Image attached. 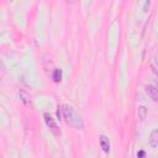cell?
<instances>
[{
	"mask_svg": "<svg viewBox=\"0 0 158 158\" xmlns=\"http://www.w3.org/2000/svg\"><path fill=\"white\" fill-rule=\"evenodd\" d=\"M60 109V112H62V117L63 120L65 121L67 125L72 126L73 128L75 130H84V122H83V118L80 117V115L69 105H60L59 106Z\"/></svg>",
	"mask_w": 158,
	"mask_h": 158,
	"instance_id": "1",
	"label": "cell"
},
{
	"mask_svg": "<svg viewBox=\"0 0 158 158\" xmlns=\"http://www.w3.org/2000/svg\"><path fill=\"white\" fill-rule=\"evenodd\" d=\"M43 117H44V122H46V125L49 127V130L52 131V133L54 135V136H60V130H59V127H58V125L56 123V121L52 118V116L49 115V114H44L43 115Z\"/></svg>",
	"mask_w": 158,
	"mask_h": 158,
	"instance_id": "2",
	"label": "cell"
},
{
	"mask_svg": "<svg viewBox=\"0 0 158 158\" xmlns=\"http://www.w3.org/2000/svg\"><path fill=\"white\" fill-rule=\"evenodd\" d=\"M146 93L148 94V96H149L153 101L158 102V88H156V86H153V85H147V86H146Z\"/></svg>",
	"mask_w": 158,
	"mask_h": 158,
	"instance_id": "3",
	"label": "cell"
},
{
	"mask_svg": "<svg viewBox=\"0 0 158 158\" xmlns=\"http://www.w3.org/2000/svg\"><path fill=\"white\" fill-rule=\"evenodd\" d=\"M19 95H20V99H21V101L23 102V105L26 106V107H31L32 106V100H31V96L25 91V90H20V93H19Z\"/></svg>",
	"mask_w": 158,
	"mask_h": 158,
	"instance_id": "4",
	"label": "cell"
},
{
	"mask_svg": "<svg viewBox=\"0 0 158 158\" xmlns=\"http://www.w3.org/2000/svg\"><path fill=\"white\" fill-rule=\"evenodd\" d=\"M100 147L102 148V151L105 153H109L110 152V141L106 136H100Z\"/></svg>",
	"mask_w": 158,
	"mask_h": 158,
	"instance_id": "5",
	"label": "cell"
},
{
	"mask_svg": "<svg viewBox=\"0 0 158 158\" xmlns=\"http://www.w3.org/2000/svg\"><path fill=\"white\" fill-rule=\"evenodd\" d=\"M148 142H149V146L151 147H153V148H157L158 147V130H154L151 133Z\"/></svg>",
	"mask_w": 158,
	"mask_h": 158,
	"instance_id": "6",
	"label": "cell"
},
{
	"mask_svg": "<svg viewBox=\"0 0 158 158\" xmlns=\"http://www.w3.org/2000/svg\"><path fill=\"white\" fill-rule=\"evenodd\" d=\"M52 79L54 83H59L62 80V70L60 69H54L53 74H52Z\"/></svg>",
	"mask_w": 158,
	"mask_h": 158,
	"instance_id": "7",
	"label": "cell"
},
{
	"mask_svg": "<svg viewBox=\"0 0 158 158\" xmlns=\"http://www.w3.org/2000/svg\"><path fill=\"white\" fill-rule=\"evenodd\" d=\"M146 115H147V109L144 106H139L138 107V117H139V120H144Z\"/></svg>",
	"mask_w": 158,
	"mask_h": 158,
	"instance_id": "8",
	"label": "cell"
},
{
	"mask_svg": "<svg viewBox=\"0 0 158 158\" xmlns=\"http://www.w3.org/2000/svg\"><path fill=\"white\" fill-rule=\"evenodd\" d=\"M144 154H146L144 151H139V152H137V157H143Z\"/></svg>",
	"mask_w": 158,
	"mask_h": 158,
	"instance_id": "9",
	"label": "cell"
},
{
	"mask_svg": "<svg viewBox=\"0 0 158 158\" xmlns=\"http://www.w3.org/2000/svg\"><path fill=\"white\" fill-rule=\"evenodd\" d=\"M154 63L157 64V67H158V53L154 56Z\"/></svg>",
	"mask_w": 158,
	"mask_h": 158,
	"instance_id": "10",
	"label": "cell"
},
{
	"mask_svg": "<svg viewBox=\"0 0 158 158\" xmlns=\"http://www.w3.org/2000/svg\"><path fill=\"white\" fill-rule=\"evenodd\" d=\"M74 1H75V0H65V2H67V4H69V5L74 4Z\"/></svg>",
	"mask_w": 158,
	"mask_h": 158,
	"instance_id": "11",
	"label": "cell"
}]
</instances>
